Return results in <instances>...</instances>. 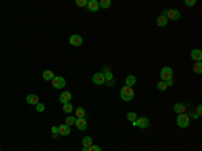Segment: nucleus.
<instances>
[{
    "label": "nucleus",
    "mask_w": 202,
    "mask_h": 151,
    "mask_svg": "<svg viewBox=\"0 0 202 151\" xmlns=\"http://www.w3.org/2000/svg\"><path fill=\"white\" fill-rule=\"evenodd\" d=\"M133 89L131 87H123L120 92V97L124 100V101H131L133 99Z\"/></svg>",
    "instance_id": "obj_1"
},
{
    "label": "nucleus",
    "mask_w": 202,
    "mask_h": 151,
    "mask_svg": "<svg viewBox=\"0 0 202 151\" xmlns=\"http://www.w3.org/2000/svg\"><path fill=\"white\" fill-rule=\"evenodd\" d=\"M173 76H174V72L170 66H164V68L160 70L162 81H164V82H168V81L173 80Z\"/></svg>",
    "instance_id": "obj_2"
},
{
    "label": "nucleus",
    "mask_w": 202,
    "mask_h": 151,
    "mask_svg": "<svg viewBox=\"0 0 202 151\" xmlns=\"http://www.w3.org/2000/svg\"><path fill=\"white\" fill-rule=\"evenodd\" d=\"M189 123H190V117L186 115V113H181V115H178V117H177L178 127H181V128H186L187 125H189Z\"/></svg>",
    "instance_id": "obj_3"
},
{
    "label": "nucleus",
    "mask_w": 202,
    "mask_h": 151,
    "mask_svg": "<svg viewBox=\"0 0 202 151\" xmlns=\"http://www.w3.org/2000/svg\"><path fill=\"white\" fill-rule=\"evenodd\" d=\"M164 15H166V18L170 20H178L181 18V12L179 10H175V8H171V10H166L164 11Z\"/></svg>",
    "instance_id": "obj_4"
},
{
    "label": "nucleus",
    "mask_w": 202,
    "mask_h": 151,
    "mask_svg": "<svg viewBox=\"0 0 202 151\" xmlns=\"http://www.w3.org/2000/svg\"><path fill=\"white\" fill-rule=\"evenodd\" d=\"M132 124L135 127H140V128H148L150 120L147 117H144V116H142V117H138L135 122H132Z\"/></svg>",
    "instance_id": "obj_5"
},
{
    "label": "nucleus",
    "mask_w": 202,
    "mask_h": 151,
    "mask_svg": "<svg viewBox=\"0 0 202 151\" xmlns=\"http://www.w3.org/2000/svg\"><path fill=\"white\" fill-rule=\"evenodd\" d=\"M51 81H53V87L55 88V89H62V88L66 85V80H65L63 77H61V76L54 77Z\"/></svg>",
    "instance_id": "obj_6"
},
{
    "label": "nucleus",
    "mask_w": 202,
    "mask_h": 151,
    "mask_svg": "<svg viewBox=\"0 0 202 151\" xmlns=\"http://www.w3.org/2000/svg\"><path fill=\"white\" fill-rule=\"evenodd\" d=\"M70 100H72V93H70V92H67V90H65V92H62V93L59 94V101L62 104L70 103Z\"/></svg>",
    "instance_id": "obj_7"
},
{
    "label": "nucleus",
    "mask_w": 202,
    "mask_h": 151,
    "mask_svg": "<svg viewBox=\"0 0 202 151\" xmlns=\"http://www.w3.org/2000/svg\"><path fill=\"white\" fill-rule=\"evenodd\" d=\"M93 82L97 85H102L105 82V76L102 73H95L93 74Z\"/></svg>",
    "instance_id": "obj_8"
},
{
    "label": "nucleus",
    "mask_w": 202,
    "mask_h": 151,
    "mask_svg": "<svg viewBox=\"0 0 202 151\" xmlns=\"http://www.w3.org/2000/svg\"><path fill=\"white\" fill-rule=\"evenodd\" d=\"M190 55H191V58H193V59H196L197 62H201V59H202L201 49H193L191 53H190Z\"/></svg>",
    "instance_id": "obj_9"
},
{
    "label": "nucleus",
    "mask_w": 202,
    "mask_h": 151,
    "mask_svg": "<svg viewBox=\"0 0 202 151\" xmlns=\"http://www.w3.org/2000/svg\"><path fill=\"white\" fill-rule=\"evenodd\" d=\"M100 6H98V1L97 0H89L88 1V10L90 12H97Z\"/></svg>",
    "instance_id": "obj_10"
},
{
    "label": "nucleus",
    "mask_w": 202,
    "mask_h": 151,
    "mask_svg": "<svg viewBox=\"0 0 202 151\" xmlns=\"http://www.w3.org/2000/svg\"><path fill=\"white\" fill-rule=\"evenodd\" d=\"M69 43L72 46H81L82 45V38L80 35H72L69 39Z\"/></svg>",
    "instance_id": "obj_11"
},
{
    "label": "nucleus",
    "mask_w": 202,
    "mask_h": 151,
    "mask_svg": "<svg viewBox=\"0 0 202 151\" xmlns=\"http://www.w3.org/2000/svg\"><path fill=\"white\" fill-rule=\"evenodd\" d=\"M76 125L80 131H85L88 127V122H86V119H76Z\"/></svg>",
    "instance_id": "obj_12"
},
{
    "label": "nucleus",
    "mask_w": 202,
    "mask_h": 151,
    "mask_svg": "<svg viewBox=\"0 0 202 151\" xmlns=\"http://www.w3.org/2000/svg\"><path fill=\"white\" fill-rule=\"evenodd\" d=\"M26 101H27V104H30V105H37V104L39 103V97L37 96V94H29V96L26 97Z\"/></svg>",
    "instance_id": "obj_13"
},
{
    "label": "nucleus",
    "mask_w": 202,
    "mask_h": 151,
    "mask_svg": "<svg viewBox=\"0 0 202 151\" xmlns=\"http://www.w3.org/2000/svg\"><path fill=\"white\" fill-rule=\"evenodd\" d=\"M58 131H59V135L62 136H67L70 134V127L69 125H66L65 123L63 124H61L59 127H58Z\"/></svg>",
    "instance_id": "obj_14"
},
{
    "label": "nucleus",
    "mask_w": 202,
    "mask_h": 151,
    "mask_svg": "<svg viewBox=\"0 0 202 151\" xmlns=\"http://www.w3.org/2000/svg\"><path fill=\"white\" fill-rule=\"evenodd\" d=\"M167 22H168V19L167 18H166V15H160L158 18V19H156V24H158L159 27H163V26H166V24H167Z\"/></svg>",
    "instance_id": "obj_15"
},
{
    "label": "nucleus",
    "mask_w": 202,
    "mask_h": 151,
    "mask_svg": "<svg viewBox=\"0 0 202 151\" xmlns=\"http://www.w3.org/2000/svg\"><path fill=\"white\" fill-rule=\"evenodd\" d=\"M174 112H177V113H185V111H186V108H185V105L183 104H181V103H177L175 105H174Z\"/></svg>",
    "instance_id": "obj_16"
},
{
    "label": "nucleus",
    "mask_w": 202,
    "mask_h": 151,
    "mask_svg": "<svg viewBox=\"0 0 202 151\" xmlns=\"http://www.w3.org/2000/svg\"><path fill=\"white\" fill-rule=\"evenodd\" d=\"M42 77H43L44 81H51L54 78V73L51 70H44L43 74H42Z\"/></svg>",
    "instance_id": "obj_17"
},
{
    "label": "nucleus",
    "mask_w": 202,
    "mask_h": 151,
    "mask_svg": "<svg viewBox=\"0 0 202 151\" xmlns=\"http://www.w3.org/2000/svg\"><path fill=\"white\" fill-rule=\"evenodd\" d=\"M136 82V77L135 76H128V77L125 78V87H131L132 88L133 85H135Z\"/></svg>",
    "instance_id": "obj_18"
},
{
    "label": "nucleus",
    "mask_w": 202,
    "mask_h": 151,
    "mask_svg": "<svg viewBox=\"0 0 202 151\" xmlns=\"http://www.w3.org/2000/svg\"><path fill=\"white\" fill-rule=\"evenodd\" d=\"M92 145H93V140H92L90 136H85V138L82 139V146L85 148H89Z\"/></svg>",
    "instance_id": "obj_19"
},
{
    "label": "nucleus",
    "mask_w": 202,
    "mask_h": 151,
    "mask_svg": "<svg viewBox=\"0 0 202 151\" xmlns=\"http://www.w3.org/2000/svg\"><path fill=\"white\" fill-rule=\"evenodd\" d=\"M76 115H77V119H85L86 117V112L84 108H77L76 109Z\"/></svg>",
    "instance_id": "obj_20"
},
{
    "label": "nucleus",
    "mask_w": 202,
    "mask_h": 151,
    "mask_svg": "<svg viewBox=\"0 0 202 151\" xmlns=\"http://www.w3.org/2000/svg\"><path fill=\"white\" fill-rule=\"evenodd\" d=\"M193 72L196 74H202V64L201 62H196L193 66Z\"/></svg>",
    "instance_id": "obj_21"
},
{
    "label": "nucleus",
    "mask_w": 202,
    "mask_h": 151,
    "mask_svg": "<svg viewBox=\"0 0 202 151\" xmlns=\"http://www.w3.org/2000/svg\"><path fill=\"white\" fill-rule=\"evenodd\" d=\"M111 4H112L111 0H101L100 3H98V6H100L101 8H109V7H111Z\"/></svg>",
    "instance_id": "obj_22"
},
{
    "label": "nucleus",
    "mask_w": 202,
    "mask_h": 151,
    "mask_svg": "<svg viewBox=\"0 0 202 151\" xmlns=\"http://www.w3.org/2000/svg\"><path fill=\"white\" fill-rule=\"evenodd\" d=\"M65 124L66 125H72V124H76V117L74 116H67L66 119H65Z\"/></svg>",
    "instance_id": "obj_23"
},
{
    "label": "nucleus",
    "mask_w": 202,
    "mask_h": 151,
    "mask_svg": "<svg viewBox=\"0 0 202 151\" xmlns=\"http://www.w3.org/2000/svg\"><path fill=\"white\" fill-rule=\"evenodd\" d=\"M127 119L130 120V122H135V120L138 119V115H136L135 112H128L127 113Z\"/></svg>",
    "instance_id": "obj_24"
},
{
    "label": "nucleus",
    "mask_w": 202,
    "mask_h": 151,
    "mask_svg": "<svg viewBox=\"0 0 202 151\" xmlns=\"http://www.w3.org/2000/svg\"><path fill=\"white\" fill-rule=\"evenodd\" d=\"M51 134H53V139H57L59 136V131H58V127L54 125L53 128H51Z\"/></svg>",
    "instance_id": "obj_25"
},
{
    "label": "nucleus",
    "mask_w": 202,
    "mask_h": 151,
    "mask_svg": "<svg viewBox=\"0 0 202 151\" xmlns=\"http://www.w3.org/2000/svg\"><path fill=\"white\" fill-rule=\"evenodd\" d=\"M63 111L66 113H69V112H72L73 111V105L70 103H66V104H63Z\"/></svg>",
    "instance_id": "obj_26"
},
{
    "label": "nucleus",
    "mask_w": 202,
    "mask_h": 151,
    "mask_svg": "<svg viewBox=\"0 0 202 151\" xmlns=\"http://www.w3.org/2000/svg\"><path fill=\"white\" fill-rule=\"evenodd\" d=\"M158 89L159 90H166L167 89V84L164 82V81H160V82L158 84Z\"/></svg>",
    "instance_id": "obj_27"
},
{
    "label": "nucleus",
    "mask_w": 202,
    "mask_h": 151,
    "mask_svg": "<svg viewBox=\"0 0 202 151\" xmlns=\"http://www.w3.org/2000/svg\"><path fill=\"white\" fill-rule=\"evenodd\" d=\"M76 4L78 7H84V6H88V1H86V0H77Z\"/></svg>",
    "instance_id": "obj_28"
},
{
    "label": "nucleus",
    "mask_w": 202,
    "mask_h": 151,
    "mask_svg": "<svg viewBox=\"0 0 202 151\" xmlns=\"http://www.w3.org/2000/svg\"><path fill=\"white\" fill-rule=\"evenodd\" d=\"M185 4H186L187 7H193V6H196V4H197V1H196V0H186V1H185Z\"/></svg>",
    "instance_id": "obj_29"
},
{
    "label": "nucleus",
    "mask_w": 202,
    "mask_h": 151,
    "mask_svg": "<svg viewBox=\"0 0 202 151\" xmlns=\"http://www.w3.org/2000/svg\"><path fill=\"white\" fill-rule=\"evenodd\" d=\"M88 151H101V148L98 147V146H95V145H92L90 147L88 148Z\"/></svg>",
    "instance_id": "obj_30"
},
{
    "label": "nucleus",
    "mask_w": 202,
    "mask_h": 151,
    "mask_svg": "<svg viewBox=\"0 0 202 151\" xmlns=\"http://www.w3.org/2000/svg\"><path fill=\"white\" fill-rule=\"evenodd\" d=\"M37 111H38V112H43V111H44V105H43V104H41V103L37 104Z\"/></svg>",
    "instance_id": "obj_31"
},
{
    "label": "nucleus",
    "mask_w": 202,
    "mask_h": 151,
    "mask_svg": "<svg viewBox=\"0 0 202 151\" xmlns=\"http://www.w3.org/2000/svg\"><path fill=\"white\" fill-rule=\"evenodd\" d=\"M201 112H202V107L198 105L197 107V113H198V116H201Z\"/></svg>",
    "instance_id": "obj_32"
},
{
    "label": "nucleus",
    "mask_w": 202,
    "mask_h": 151,
    "mask_svg": "<svg viewBox=\"0 0 202 151\" xmlns=\"http://www.w3.org/2000/svg\"><path fill=\"white\" fill-rule=\"evenodd\" d=\"M82 151H88V148H85V147H84V148H82Z\"/></svg>",
    "instance_id": "obj_33"
},
{
    "label": "nucleus",
    "mask_w": 202,
    "mask_h": 151,
    "mask_svg": "<svg viewBox=\"0 0 202 151\" xmlns=\"http://www.w3.org/2000/svg\"><path fill=\"white\" fill-rule=\"evenodd\" d=\"M0 151H1V148H0Z\"/></svg>",
    "instance_id": "obj_34"
}]
</instances>
